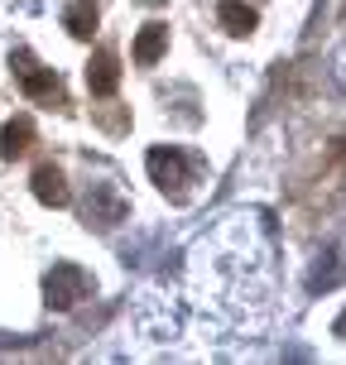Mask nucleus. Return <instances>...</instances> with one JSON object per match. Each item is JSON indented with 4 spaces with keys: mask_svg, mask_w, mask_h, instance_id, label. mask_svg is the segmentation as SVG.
I'll use <instances>...</instances> for the list:
<instances>
[{
    "mask_svg": "<svg viewBox=\"0 0 346 365\" xmlns=\"http://www.w3.org/2000/svg\"><path fill=\"white\" fill-rule=\"evenodd\" d=\"M29 149H34V120H29V115L5 120V130H0V159L15 164V159H24Z\"/></svg>",
    "mask_w": 346,
    "mask_h": 365,
    "instance_id": "4",
    "label": "nucleus"
},
{
    "mask_svg": "<svg viewBox=\"0 0 346 365\" xmlns=\"http://www.w3.org/2000/svg\"><path fill=\"white\" fill-rule=\"evenodd\" d=\"M217 19H221V29H226V34H236V38L250 34V29L260 24V15L245 5V0H221V5H217Z\"/></svg>",
    "mask_w": 346,
    "mask_h": 365,
    "instance_id": "8",
    "label": "nucleus"
},
{
    "mask_svg": "<svg viewBox=\"0 0 346 365\" xmlns=\"http://www.w3.org/2000/svg\"><path fill=\"white\" fill-rule=\"evenodd\" d=\"M10 73H15V82L24 87V96H29V101H44V106H68V91H63L58 73H54V68H44V63H34V53H29V48H15V53H10Z\"/></svg>",
    "mask_w": 346,
    "mask_h": 365,
    "instance_id": "1",
    "label": "nucleus"
},
{
    "mask_svg": "<svg viewBox=\"0 0 346 365\" xmlns=\"http://www.w3.org/2000/svg\"><path fill=\"white\" fill-rule=\"evenodd\" d=\"M149 178L159 182L164 192H173V197L183 202V182H193L188 178V154H178V149H149Z\"/></svg>",
    "mask_w": 346,
    "mask_h": 365,
    "instance_id": "3",
    "label": "nucleus"
},
{
    "mask_svg": "<svg viewBox=\"0 0 346 365\" xmlns=\"http://www.w3.org/2000/svg\"><path fill=\"white\" fill-rule=\"evenodd\" d=\"M44 293H49V308H73L91 293V279L77 264H54L49 279H44Z\"/></svg>",
    "mask_w": 346,
    "mask_h": 365,
    "instance_id": "2",
    "label": "nucleus"
},
{
    "mask_svg": "<svg viewBox=\"0 0 346 365\" xmlns=\"http://www.w3.org/2000/svg\"><path fill=\"white\" fill-rule=\"evenodd\" d=\"M34 197L44 202V207H68V178H63V168L58 164H39L34 168Z\"/></svg>",
    "mask_w": 346,
    "mask_h": 365,
    "instance_id": "6",
    "label": "nucleus"
},
{
    "mask_svg": "<svg viewBox=\"0 0 346 365\" xmlns=\"http://www.w3.org/2000/svg\"><path fill=\"white\" fill-rule=\"evenodd\" d=\"M164 48H168V24L154 19V24H145L140 38H135V63H140V68H154V63L164 58Z\"/></svg>",
    "mask_w": 346,
    "mask_h": 365,
    "instance_id": "7",
    "label": "nucleus"
},
{
    "mask_svg": "<svg viewBox=\"0 0 346 365\" xmlns=\"http://www.w3.org/2000/svg\"><path fill=\"white\" fill-rule=\"evenodd\" d=\"M63 24H68V34H73V38H91V34H96V24H101V15H96L91 0H77L73 10L63 15Z\"/></svg>",
    "mask_w": 346,
    "mask_h": 365,
    "instance_id": "9",
    "label": "nucleus"
},
{
    "mask_svg": "<svg viewBox=\"0 0 346 365\" xmlns=\"http://www.w3.org/2000/svg\"><path fill=\"white\" fill-rule=\"evenodd\" d=\"M87 87L91 96H111V91L121 87V63H116V53L111 48H96L87 63Z\"/></svg>",
    "mask_w": 346,
    "mask_h": 365,
    "instance_id": "5",
    "label": "nucleus"
}]
</instances>
